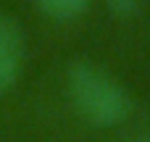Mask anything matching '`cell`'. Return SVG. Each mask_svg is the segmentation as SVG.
<instances>
[{"label":"cell","instance_id":"cell-5","mask_svg":"<svg viewBox=\"0 0 150 142\" xmlns=\"http://www.w3.org/2000/svg\"><path fill=\"white\" fill-rule=\"evenodd\" d=\"M111 142H150V134H142V137H124V140H111Z\"/></svg>","mask_w":150,"mask_h":142},{"label":"cell","instance_id":"cell-2","mask_svg":"<svg viewBox=\"0 0 150 142\" xmlns=\"http://www.w3.org/2000/svg\"><path fill=\"white\" fill-rule=\"evenodd\" d=\"M24 63H26L24 29L13 16L0 13V95L11 92L18 84Z\"/></svg>","mask_w":150,"mask_h":142},{"label":"cell","instance_id":"cell-3","mask_svg":"<svg viewBox=\"0 0 150 142\" xmlns=\"http://www.w3.org/2000/svg\"><path fill=\"white\" fill-rule=\"evenodd\" d=\"M92 0H34L40 13H45L53 21H71L87 11Z\"/></svg>","mask_w":150,"mask_h":142},{"label":"cell","instance_id":"cell-1","mask_svg":"<svg viewBox=\"0 0 150 142\" xmlns=\"http://www.w3.org/2000/svg\"><path fill=\"white\" fill-rule=\"evenodd\" d=\"M66 97L74 116L92 129H116L134 111L132 92L103 66L92 61H71L66 69Z\"/></svg>","mask_w":150,"mask_h":142},{"label":"cell","instance_id":"cell-4","mask_svg":"<svg viewBox=\"0 0 150 142\" xmlns=\"http://www.w3.org/2000/svg\"><path fill=\"white\" fill-rule=\"evenodd\" d=\"M105 5H108V11H111L113 16L129 18V16H134V13L140 11L142 0H105Z\"/></svg>","mask_w":150,"mask_h":142}]
</instances>
